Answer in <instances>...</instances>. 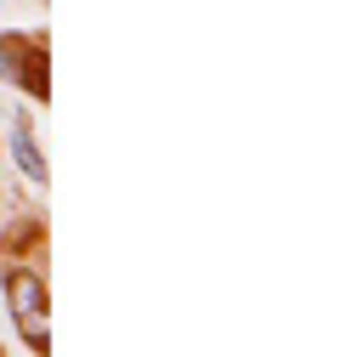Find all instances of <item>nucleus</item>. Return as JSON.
Segmentation results:
<instances>
[{
    "instance_id": "1",
    "label": "nucleus",
    "mask_w": 340,
    "mask_h": 357,
    "mask_svg": "<svg viewBox=\"0 0 340 357\" xmlns=\"http://www.w3.org/2000/svg\"><path fill=\"white\" fill-rule=\"evenodd\" d=\"M12 318H17V335L46 351L52 346V329H46V289H40L34 273H12Z\"/></svg>"
},
{
    "instance_id": "2",
    "label": "nucleus",
    "mask_w": 340,
    "mask_h": 357,
    "mask_svg": "<svg viewBox=\"0 0 340 357\" xmlns=\"http://www.w3.org/2000/svg\"><path fill=\"white\" fill-rule=\"evenodd\" d=\"M12 148H17V165H23L29 182H46V159H40L34 130H29V119H23V114H17V125H12Z\"/></svg>"
}]
</instances>
